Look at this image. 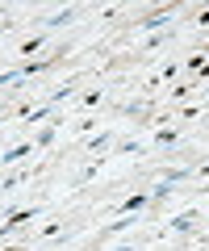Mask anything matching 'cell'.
Masks as SVG:
<instances>
[{
	"instance_id": "cell-1",
	"label": "cell",
	"mask_w": 209,
	"mask_h": 251,
	"mask_svg": "<svg viewBox=\"0 0 209 251\" xmlns=\"http://www.w3.org/2000/svg\"><path fill=\"white\" fill-rule=\"evenodd\" d=\"M176 17V4H163V9L146 13V17H138V34H151V29H167Z\"/></svg>"
},
{
	"instance_id": "cell-2",
	"label": "cell",
	"mask_w": 209,
	"mask_h": 251,
	"mask_svg": "<svg viewBox=\"0 0 209 251\" xmlns=\"http://www.w3.org/2000/svg\"><path fill=\"white\" fill-rule=\"evenodd\" d=\"M38 147H34V138H21V143H13L9 151H0V172L4 168H13V163H21V159H29Z\"/></svg>"
},
{
	"instance_id": "cell-3",
	"label": "cell",
	"mask_w": 209,
	"mask_h": 251,
	"mask_svg": "<svg viewBox=\"0 0 209 251\" xmlns=\"http://www.w3.org/2000/svg\"><path fill=\"white\" fill-rule=\"evenodd\" d=\"M197 226H201V209H184V214L167 218V230L172 234H192Z\"/></svg>"
},
{
	"instance_id": "cell-4",
	"label": "cell",
	"mask_w": 209,
	"mask_h": 251,
	"mask_svg": "<svg viewBox=\"0 0 209 251\" xmlns=\"http://www.w3.org/2000/svg\"><path fill=\"white\" fill-rule=\"evenodd\" d=\"M59 130H63V117H50V122L38 130L34 147H38V151H50V147H55V138H59Z\"/></svg>"
},
{
	"instance_id": "cell-5",
	"label": "cell",
	"mask_w": 209,
	"mask_h": 251,
	"mask_svg": "<svg viewBox=\"0 0 209 251\" xmlns=\"http://www.w3.org/2000/svg\"><path fill=\"white\" fill-rule=\"evenodd\" d=\"M146 205H151V188H138V193H130L126 201H117V214H142Z\"/></svg>"
},
{
	"instance_id": "cell-6",
	"label": "cell",
	"mask_w": 209,
	"mask_h": 251,
	"mask_svg": "<svg viewBox=\"0 0 209 251\" xmlns=\"http://www.w3.org/2000/svg\"><path fill=\"white\" fill-rule=\"evenodd\" d=\"M71 21H80V9H75V4L71 9H59L55 17H42L38 25H42V34H46V29H63V25H71Z\"/></svg>"
},
{
	"instance_id": "cell-7",
	"label": "cell",
	"mask_w": 209,
	"mask_h": 251,
	"mask_svg": "<svg viewBox=\"0 0 209 251\" xmlns=\"http://www.w3.org/2000/svg\"><path fill=\"white\" fill-rule=\"evenodd\" d=\"M109 147H113V130H96V134L84 138V151L92 155H109Z\"/></svg>"
},
{
	"instance_id": "cell-8",
	"label": "cell",
	"mask_w": 209,
	"mask_h": 251,
	"mask_svg": "<svg viewBox=\"0 0 209 251\" xmlns=\"http://www.w3.org/2000/svg\"><path fill=\"white\" fill-rule=\"evenodd\" d=\"M134 222H138V214H117L113 222H105V230H100V243H105V239H113V234H121V230H130Z\"/></svg>"
},
{
	"instance_id": "cell-9",
	"label": "cell",
	"mask_w": 209,
	"mask_h": 251,
	"mask_svg": "<svg viewBox=\"0 0 209 251\" xmlns=\"http://www.w3.org/2000/svg\"><path fill=\"white\" fill-rule=\"evenodd\" d=\"M34 218H42V209H13V214H4V222H9L13 230H21V226H29Z\"/></svg>"
},
{
	"instance_id": "cell-10",
	"label": "cell",
	"mask_w": 209,
	"mask_h": 251,
	"mask_svg": "<svg viewBox=\"0 0 209 251\" xmlns=\"http://www.w3.org/2000/svg\"><path fill=\"white\" fill-rule=\"evenodd\" d=\"M42 46H46V34H42V29H38L34 38H25V42L17 46V54H25V63H34V54L42 50Z\"/></svg>"
},
{
	"instance_id": "cell-11",
	"label": "cell",
	"mask_w": 209,
	"mask_h": 251,
	"mask_svg": "<svg viewBox=\"0 0 209 251\" xmlns=\"http://www.w3.org/2000/svg\"><path fill=\"white\" fill-rule=\"evenodd\" d=\"M176 75H180V67H176V63H163V67H159V72H155L151 80H146V88H159V84L176 80Z\"/></svg>"
},
{
	"instance_id": "cell-12",
	"label": "cell",
	"mask_w": 209,
	"mask_h": 251,
	"mask_svg": "<svg viewBox=\"0 0 209 251\" xmlns=\"http://www.w3.org/2000/svg\"><path fill=\"white\" fill-rule=\"evenodd\" d=\"M176 138H180V134H176L172 126H159V130L151 134V143H155V147H176Z\"/></svg>"
},
{
	"instance_id": "cell-13",
	"label": "cell",
	"mask_w": 209,
	"mask_h": 251,
	"mask_svg": "<svg viewBox=\"0 0 209 251\" xmlns=\"http://www.w3.org/2000/svg\"><path fill=\"white\" fill-rule=\"evenodd\" d=\"M100 97H105V84H96V88H88L80 97V109H92V105H100Z\"/></svg>"
},
{
	"instance_id": "cell-14",
	"label": "cell",
	"mask_w": 209,
	"mask_h": 251,
	"mask_svg": "<svg viewBox=\"0 0 209 251\" xmlns=\"http://www.w3.org/2000/svg\"><path fill=\"white\" fill-rule=\"evenodd\" d=\"M96 126H100V117H96V113H88V117L80 122V134H96Z\"/></svg>"
},
{
	"instance_id": "cell-15",
	"label": "cell",
	"mask_w": 209,
	"mask_h": 251,
	"mask_svg": "<svg viewBox=\"0 0 209 251\" xmlns=\"http://www.w3.org/2000/svg\"><path fill=\"white\" fill-rule=\"evenodd\" d=\"M21 180H25V172H13V176H4V184H0V188H4V193H13Z\"/></svg>"
},
{
	"instance_id": "cell-16",
	"label": "cell",
	"mask_w": 209,
	"mask_h": 251,
	"mask_svg": "<svg viewBox=\"0 0 209 251\" xmlns=\"http://www.w3.org/2000/svg\"><path fill=\"white\" fill-rule=\"evenodd\" d=\"M67 230V222H46L42 226V239H50V234H63Z\"/></svg>"
},
{
	"instance_id": "cell-17",
	"label": "cell",
	"mask_w": 209,
	"mask_h": 251,
	"mask_svg": "<svg viewBox=\"0 0 209 251\" xmlns=\"http://www.w3.org/2000/svg\"><path fill=\"white\" fill-rule=\"evenodd\" d=\"M192 21H197V25L205 29V25H209V9H197V17H192Z\"/></svg>"
},
{
	"instance_id": "cell-18",
	"label": "cell",
	"mask_w": 209,
	"mask_h": 251,
	"mask_svg": "<svg viewBox=\"0 0 209 251\" xmlns=\"http://www.w3.org/2000/svg\"><path fill=\"white\" fill-rule=\"evenodd\" d=\"M9 234H13V226H9V222H0V243L9 239Z\"/></svg>"
},
{
	"instance_id": "cell-19",
	"label": "cell",
	"mask_w": 209,
	"mask_h": 251,
	"mask_svg": "<svg viewBox=\"0 0 209 251\" xmlns=\"http://www.w3.org/2000/svg\"><path fill=\"white\" fill-rule=\"evenodd\" d=\"M197 176H201V180H209V163H201V168H197Z\"/></svg>"
},
{
	"instance_id": "cell-20",
	"label": "cell",
	"mask_w": 209,
	"mask_h": 251,
	"mask_svg": "<svg viewBox=\"0 0 209 251\" xmlns=\"http://www.w3.org/2000/svg\"><path fill=\"white\" fill-rule=\"evenodd\" d=\"M113 251H138V247H130V243H121V247H113Z\"/></svg>"
},
{
	"instance_id": "cell-21",
	"label": "cell",
	"mask_w": 209,
	"mask_h": 251,
	"mask_svg": "<svg viewBox=\"0 0 209 251\" xmlns=\"http://www.w3.org/2000/svg\"><path fill=\"white\" fill-rule=\"evenodd\" d=\"M4 251H29V247H4Z\"/></svg>"
},
{
	"instance_id": "cell-22",
	"label": "cell",
	"mask_w": 209,
	"mask_h": 251,
	"mask_svg": "<svg viewBox=\"0 0 209 251\" xmlns=\"http://www.w3.org/2000/svg\"><path fill=\"white\" fill-rule=\"evenodd\" d=\"M205 100H209V84H205Z\"/></svg>"
},
{
	"instance_id": "cell-23",
	"label": "cell",
	"mask_w": 209,
	"mask_h": 251,
	"mask_svg": "<svg viewBox=\"0 0 209 251\" xmlns=\"http://www.w3.org/2000/svg\"><path fill=\"white\" fill-rule=\"evenodd\" d=\"M205 218H209V209H205Z\"/></svg>"
}]
</instances>
